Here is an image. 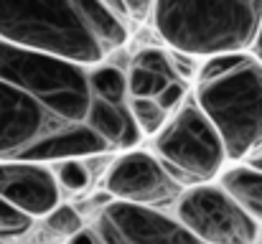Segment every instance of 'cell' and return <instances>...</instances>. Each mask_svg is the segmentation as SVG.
<instances>
[{"instance_id": "cell-19", "label": "cell", "mask_w": 262, "mask_h": 244, "mask_svg": "<svg viewBox=\"0 0 262 244\" xmlns=\"http://www.w3.org/2000/svg\"><path fill=\"white\" fill-rule=\"evenodd\" d=\"M186 94H188V86L183 79H173L161 94H158V102L168 109V112H176L183 102H186Z\"/></svg>"}, {"instance_id": "cell-11", "label": "cell", "mask_w": 262, "mask_h": 244, "mask_svg": "<svg viewBox=\"0 0 262 244\" xmlns=\"http://www.w3.org/2000/svg\"><path fill=\"white\" fill-rule=\"evenodd\" d=\"M87 122L110 143V148L115 150H130L138 148V143L145 138L140 125L133 117V109L127 102H110L102 97L92 99Z\"/></svg>"}, {"instance_id": "cell-12", "label": "cell", "mask_w": 262, "mask_h": 244, "mask_svg": "<svg viewBox=\"0 0 262 244\" xmlns=\"http://www.w3.org/2000/svg\"><path fill=\"white\" fill-rule=\"evenodd\" d=\"M219 183L245 206L247 214H252L262 224V168H255L250 163L232 165L222 170Z\"/></svg>"}, {"instance_id": "cell-16", "label": "cell", "mask_w": 262, "mask_h": 244, "mask_svg": "<svg viewBox=\"0 0 262 244\" xmlns=\"http://www.w3.org/2000/svg\"><path fill=\"white\" fill-rule=\"evenodd\" d=\"M36 216L0 196V239H20L33 229Z\"/></svg>"}, {"instance_id": "cell-13", "label": "cell", "mask_w": 262, "mask_h": 244, "mask_svg": "<svg viewBox=\"0 0 262 244\" xmlns=\"http://www.w3.org/2000/svg\"><path fill=\"white\" fill-rule=\"evenodd\" d=\"M89 84H92L94 97H102L110 102H127L130 99L127 72L115 66V64L102 61L97 66H89Z\"/></svg>"}, {"instance_id": "cell-22", "label": "cell", "mask_w": 262, "mask_h": 244, "mask_svg": "<svg viewBox=\"0 0 262 244\" xmlns=\"http://www.w3.org/2000/svg\"><path fill=\"white\" fill-rule=\"evenodd\" d=\"M130 3V10H133V18H138V20H143V18H148V15H153V5H156V0H127Z\"/></svg>"}, {"instance_id": "cell-17", "label": "cell", "mask_w": 262, "mask_h": 244, "mask_svg": "<svg viewBox=\"0 0 262 244\" xmlns=\"http://www.w3.org/2000/svg\"><path fill=\"white\" fill-rule=\"evenodd\" d=\"M54 170H56V178L67 193H82L92 186V170H89V165H84V158L56 161Z\"/></svg>"}, {"instance_id": "cell-24", "label": "cell", "mask_w": 262, "mask_h": 244, "mask_svg": "<svg viewBox=\"0 0 262 244\" xmlns=\"http://www.w3.org/2000/svg\"><path fill=\"white\" fill-rule=\"evenodd\" d=\"M245 161L250 163V165H255V168H262V143L250 153V156H247V158H245Z\"/></svg>"}, {"instance_id": "cell-18", "label": "cell", "mask_w": 262, "mask_h": 244, "mask_svg": "<svg viewBox=\"0 0 262 244\" xmlns=\"http://www.w3.org/2000/svg\"><path fill=\"white\" fill-rule=\"evenodd\" d=\"M43 221H46V229H49L51 234L61 237V239H69L72 234H77V232L84 227L82 214H79L72 204H59V206H54V209L43 216Z\"/></svg>"}, {"instance_id": "cell-8", "label": "cell", "mask_w": 262, "mask_h": 244, "mask_svg": "<svg viewBox=\"0 0 262 244\" xmlns=\"http://www.w3.org/2000/svg\"><path fill=\"white\" fill-rule=\"evenodd\" d=\"M99 239L104 244H193L199 242L178 216L161 211V206L133 204L125 198H112L97 224Z\"/></svg>"}, {"instance_id": "cell-25", "label": "cell", "mask_w": 262, "mask_h": 244, "mask_svg": "<svg viewBox=\"0 0 262 244\" xmlns=\"http://www.w3.org/2000/svg\"><path fill=\"white\" fill-rule=\"evenodd\" d=\"M257 59L262 61V23H260V31H257V36H255V43H252V49H250Z\"/></svg>"}, {"instance_id": "cell-4", "label": "cell", "mask_w": 262, "mask_h": 244, "mask_svg": "<svg viewBox=\"0 0 262 244\" xmlns=\"http://www.w3.org/2000/svg\"><path fill=\"white\" fill-rule=\"evenodd\" d=\"M0 79L10 81L72 122H87L94 99L89 66L0 38Z\"/></svg>"}, {"instance_id": "cell-3", "label": "cell", "mask_w": 262, "mask_h": 244, "mask_svg": "<svg viewBox=\"0 0 262 244\" xmlns=\"http://www.w3.org/2000/svg\"><path fill=\"white\" fill-rule=\"evenodd\" d=\"M150 20L171 49L196 59L250 51L262 23V0H156Z\"/></svg>"}, {"instance_id": "cell-9", "label": "cell", "mask_w": 262, "mask_h": 244, "mask_svg": "<svg viewBox=\"0 0 262 244\" xmlns=\"http://www.w3.org/2000/svg\"><path fill=\"white\" fill-rule=\"evenodd\" d=\"M104 188L112 198H125L145 206H166L176 201L183 183L176 181L161 156L130 148L110 163L104 173Z\"/></svg>"}, {"instance_id": "cell-21", "label": "cell", "mask_w": 262, "mask_h": 244, "mask_svg": "<svg viewBox=\"0 0 262 244\" xmlns=\"http://www.w3.org/2000/svg\"><path fill=\"white\" fill-rule=\"evenodd\" d=\"M102 5H107L117 18H122L127 26H130V20H133V10H130V3L127 0H99Z\"/></svg>"}, {"instance_id": "cell-2", "label": "cell", "mask_w": 262, "mask_h": 244, "mask_svg": "<svg viewBox=\"0 0 262 244\" xmlns=\"http://www.w3.org/2000/svg\"><path fill=\"white\" fill-rule=\"evenodd\" d=\"M193 99L219 127L229 161H245L262 143V61L252 51L206 56Z\"/></svg>"}, {"instance_id": "cell-26", "label": "cell", "mask_w": 262, "mask_h": 244, "mask_svg": "<svg viewBox=\"0 0 262 244\" xmlns=\"http://www.w3.org/2000/svg\"><path fill=\"white\" fill-rule=\"evenodd\" d=\"M260 239H262V229H260Z\"/></svg>"}, {"instance_id": "cell-6", "label": "cell", "mask_w": 262, "mask_h": 244, "mask_svg": "<svg viewBox=\"0 0 262 244\" xmlns=\"http://www.w3.org/2000/svg\"><path fill=\"white\" fill-rule=\"evenodd\" d=\"M176 216L199 239L209 244H250L260 239L262 224L222 183H191L176 198Z\"/></svg>"}, {"instance_id": "cell-23", "label": "cell", "mask_w": 262, "mask_h": 244, "mask_svg": "<svg viewBox=\"0 0 262 244\" xmlns=\"http://www.w3.org/2000/svg\"><path fill=\"white\" fill-rule=\"evenodd\" d=\"M69 242L72 244H94V242H102V239H99L97 229H84V227H82L77 234L69 237Z\"/></svg>"}, {"instance_id": "cell-10", "label": "cell", "mask_w": 262, "mask_h": 244, "mask_svg": "<svg viewBox=\"0 0 262 244\" xmlns=\"http://www.w3.org/2000/svg\"><path fill=\"white\" fill-rule=\"evenodd\" d=\"M61 183L56 170L41 161H3L0 163V196L20 206L36 219H43L61 204Z\"/></svg>"}, {"instance_id": "cell-15", "label": "cell", "mask_w": 262, "mask_h": 244, "mask_svg": "<svg viewBox=\"0 0 262 244\" xmlns=\"http://www.w3.org/2000/svg\"><path fill=\"white\" fill-rule=\"evenodd\" d=\"M127 79H130V97H158L178 77L156 72V69H148L143 64H130Z\"/></svg>"}, {"instance_id": "cell-5", "label": "cell", "mask_w": 262, "mask_h": 244, "mask_svg": "<svg viewBox=\"0 0 262 244\" xmlns=\"http://www.w3.org/2000/svg\"><path fill=\"white\" fill-rule=\"evenodd\" d=\"M156 153L176 181L186 186L214 181L229 163L219 127L196 99L183 102L176 112H171L166 127L156 135Z\"/></svg>"}, {"instance_id": "cell-7", "label": "cell", "mask_w": 262, "mask_h": 244, "mask_svg": "<svg viewBox=\"0 0 262 244\" xmlns=\"http://www.w3.org/2000/svg\"><path fill=\"white\" fill-rule=\"evenodd\" d=\"M69 122L26 89L0 79V163L36 161L38 148Z\"/></svg>"}, {"instance_id": "cell-20", "label": "cell", "mask_w": 262, "mask_h": 244, "mask_svg": "<svg viewBox=\"0 0 262 244\" xmlns=\"http://www.w3.org/2000/svg\"><path fill=\"white\" fill-rule=\"evenodd\" d=\"M171 59H173V69H176V74H178V79L188 81L199 74V66H196V56L193 54L171 49Z\"/></svg>"}, {"instance_id": "cell-14", "label": "cell", "mask_w": 262, "mask_h": 244, "mask_svg": "<svg viewBox=\"0 0 262 244\" xmlns=\"http://www.w3.org/2000/svg\"><path fill=\"white\" fill-rule=\"evenodd\" d=\"M127 104H130L133 117L140 125L145 138H156L166 127V122L171 117V112L158 102V97H130Z\"/></svg>"}, {"instance_id": "cell-1", "label": "cell", "mask_w": 262, "mask_h": 244, "mask_svg": "<svg viewBox=\"0 0 262 244\" xmlns=\"http://www.w3.org/2000/svg\"><path fill=\"white\" fill-rule=\"evenodd\" d=\"M0 38L97 66L127 41V23L99 0H0Z\"/></svg>"}]
</instances>
